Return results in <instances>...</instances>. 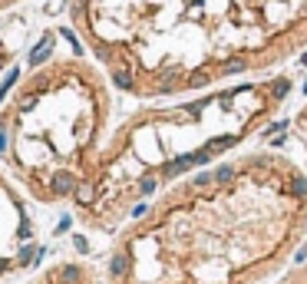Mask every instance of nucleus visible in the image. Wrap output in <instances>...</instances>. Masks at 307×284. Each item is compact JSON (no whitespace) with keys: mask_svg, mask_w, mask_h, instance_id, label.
Wrapping results in <instances>:
<instances>
[{"mask_svg":"<svg viewBox=\"0 0 307 284\" xmlns=\"http://www.w3.org/2000/svg\"><path fill=\"white\" fill-rule=\"evenodd\" d=\"M307 238V169L241 149L165 189L113 235L103 284H271Z\"/></svg>","mask_w":307,"mask_h":284,"instance_id":"f257e3e1","label":"nucleus"},{"mask_svg":"<svg viewBox=\"0 0 307 284\" xmlns=\"http://www.w3.org/2000/svg\"><path fill=\"white\" fill-rule=\"evenodd\" d=\"M69 27L113 89L162 102L271 76L307 46V0H69Z\"/></svg>","mask_w":307,"mask_h":284,"instance_id":"f03ea898","label":"nucleus"},{"mask_svg":"<svg viewBox=\"0 0 307 284\" xmlns=\"http://www.w3.org/2000/svg\"><path fill=\"white\" fill-rule=\"evenodd\" d=\"M291 89V73H271L136 106L113 126L89 182L69 205L76 225L89 235H116L165 189L241 152L274 122Z\"/></svg>","mask_w":307,"mask_h":284,"instance_id":"7ed1b4c3","label":"nucleus"},{"mask_svg":"<svg viewBox=\"0 0 307 284\" xmlns=\"http://www.w3.org/2000/svg\"><path fill=\"white\" fill-rule=\"evenodd\" d=\"M113 83L93 57L43 60L0 106V165L37 205H73L113 133Z\"/></svg>","mask_w":307,"mask_h":284,"instance_id":"20e7f679","label":"nucleus"},{"mask_svg":"<svg viewBox=\"0 0 307 284\" xmlns=\"http://www.w3.org/2000/svg\"><path fill=\"white\" fill-rule=\"evenodd\" d=\"M33 205L37 202L0 165V284L40 271L46 248Z\"/></svg>","mask_w":307,"mask_h":284,"instance_id":"39448f33","label":"nucleus"},{"mask_svg":"<svg viewBox=\"0 0 307 284\" xmlns=\"http://www.w3.org/2000/svg\"><path fill=\"white\" fill-rule=\"evenodd\" d=\"M17 284H103V274L89 261L80 258H60L53 265H43L40 271L27 274Z\"/></svg>","mask_w":307,"mask_h":284,"instance_id":"423d86ee","label":"nucleus"},{"mask_svg":"<svg viewBox=\"0 0 307 284\" xmlns=\"http://www.w3.org/2000/svg\"><path fill=\"white\" fill-rule=\"evenodd\" d=\"M271 284H307V261L304 265H291L284 274H277Z\"/></svg>","mask_w":307,"mask_h":284,"instance_id":"0eeeda50","label":"nucleus"},{"mask_svg":"<svg viewBox=\"0 0 307 284\" xmlns=\"http://www.w3.org/2000/svg\"><path fill=\"white\" fill-rule=\"evenodd\" d=\"M13 4H20V0H0V10H7V7H13Z\"/></svg>","mask_w":307,"mask_h":284,"instance_id":"6e6552de","label":"nucleus"}]
</instances>
